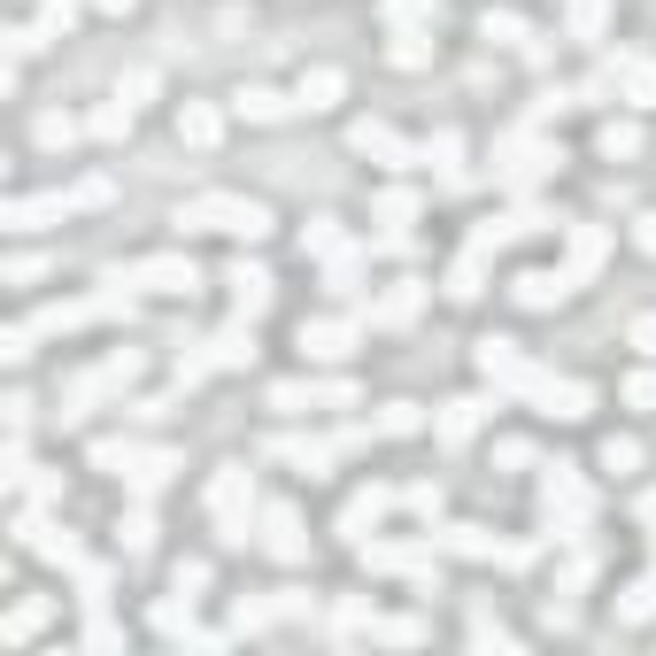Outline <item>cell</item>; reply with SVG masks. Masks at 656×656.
Listing matches in <instances>:
<instances>
[{
    "mask_svg": "<svg viewBox=\"0 0 656 656\" xmlns=\"http://www.w3.org/2000/svg\"><path fill=\"white\" fill-rule=\"evenodd\" d=\"M480 371H487L494 386H509V394H525V402H541L548 417H587V386L579 379H548V371H533L509 340H480Z\"/></svg>",
    "mask_w": 656,
    "mask_h": 656,
    "instance_id": "6da1fadb",
    "label": "cell"
},
{
    "mask_svg": "<svg viewBox=\"0 0 656 656\" xmlns=\"http://www.w3.org/2000/svg\"><path fill=\"white\" fill-rule=\"evenodd\" d=\"M525 232H548V224H541V209H517V216L480 224V232L464 240L456 271H448V294H456V302H472V294H480V271H487V255H502V248H509V240H525Z\"/></svg>",
    "mask_w": 656,
    "mask_h": 656,
    "instance_id": "7a4b0ae2",
    "label": "cell"
},
{
    "mask_svg": "<svg viewBox=\"0 0 656 656\" xmlns=\"http://www.w3.org/2000/svg\"><path fill=\"white\" fill-rule=\"evenodd\" d=\"M178 224H185V232H240V240H263V232H271V216H263L255 201H240V193H201V201L178 209Z\"/></svg>",
    "mask_w": 656,
    "mask_h": 656,
    "instance_id": "3957f363",
    "label": "cell"
},
{
    "mask_svg": "<svg viewBox=\"0 0 656 656\" xmlns=\"http://www.w3.org/2000/svg\"><path fill=\"white\" fill-rule=\"evenodd\" d=\"M209 509H216L224 541H248V525H240V509H248V472H240V464H224V472H216V487H209Z\"/></svg>",
    "mask_w": 656,
    "mask_h": 656,
    "instance_id": "277c9868",
    "label": "cell"
},
{
    "mask_svg": "<svg viewBox=\"0 0 656 656\" xmlns=\"http://www.w3.org/2000/svg\"><path fill=\"white\" fill-rule=\"evenodd\" d=\"M610 85H618L634 109H656V62L649 54H610Z\"/></svg>",
    "mask_w": 656,
    "mask_h": 656,
    "instance_id": "5b68a950",
    "label": "cell"
},
{
    "mask_svg": "<svg viewBox=\"0 0 656 656\" xmlns=\"http://www.w3.org/2000/svg\"><path fill=\"white\" fill-rule=\"evenodd\" d=\"M224 286H232V310H240V317H263V310H271V271L232 263V279H224Z\"/></svg>",
    "mask_w": 656,
    "mask_h": 656,
    "instance_id": "8992f818",
    "label": "cell"
},
{
    "mask_svg": "<svg viewBox=\"0 0 656 656\" xmlns=\"http://www.w3.org/2000/svg\"><path fill=\"white\" fill-rule=\"evenodd\" d=\"M448 548H464V556H494V564H525V556H533V548L494 541V533H480V525H456V533H448Z\"/></svg>",
    "mask_w": 656,
    "mask_h": 656,
    "instance_id": "52a82bcc",
    "label": "cell"
},
{
    "mask_svg": "<svg viewBox=\"0 0 656 656\" xmlns=\"http://www.w3.org/2000/svg\"><path fill=\"white\" fill-rule=\"evenodd\" d=\"M603 248H610V232H603V224H579V232H572V263H564V279L579 286V279L603 263Z\"/></svg>",
    "mask_w": 656,
    "mask_h": 656,
    "instance_id": "ba28073f",
    "label": "cell"
},
{
    "mask_svg": "<svg viewBox=\"0 0 656 656\" xmlns=\"http://www.w3.org/2000/svg\"><path fill=\"white\" fill-rule=\"evenodd\" d=\"M132 279H140V286H155V294H193V263H178V255H163V263H140Z\"/></svg>",
    "mask_w": 656,
    "mask_h": 656,
    "instance_id": "9c48e42d",
    "label": "cell"
},
{
    "mask_svg": "<svg viewBox=\"0 0 656 656\" xmlns=\"http://www.w3.org/2000/svg\"><path fill=\"white\" fill-rule=\"evenodd\" d=\"M564 294H572L564 271H525V279H517V302H525V310H548V302H564Z\"/></svg>",
    "mask_w": 656,
    "mask_h": 656,
    "instance_id": "30bf717a",
    "label": "cell"
},
{
    "mask_svg": "<svg viewBox=\"0 0 656 656\" xmlns=\"http://www.w3.org/2000/svg\"><path fill=\"white\" fill-rule=\"evenodd\" d=\"M556 509H564V517H572V525H579V517H587V487H579V480H572V472H564V464H556V472H548V517H556Z\"/></svg>",
    "mask_w": 656,
    "mask_h": 656,
    "instance_id": "8fae6325",
    "label": "cell"
},
{
    "mask_svg": "<svg viewBox=\"0 0 656 656\" xmlns=\"http://www.w3.org/2000/svg\"><path fill=\"white\" fill-rule=\"evenodd\" d=\"M347 340H355V325H302V355L332 363V355H347Z\"/></svg>",
    "mask_w": 656,
    "mask_h": 656,
    "instance_id": "7c38bea8",
    "label": "cell"
},
{
    "mask_svg": "<svg viewBox=\"0 0 656 656\" xmlns=\"http://www.w3.org/2000/svg\"><path fill=\"white\" fill-rule=\"evenodd\" d=\"M271 402H279V410H302V417H310L317 402H355V394H347V386H279Z\"/></svg>",
    "mask_w": 656,
    "mask_h": 656,
    "instance_id": "4fadbf2b",
    "label": "cell"
},
{
    "mask_svg": "<svg viewBox=\"0 0 656 656\" xmlns=\"http://www.w3.org/2000/svg\"><path fill=\"white\" fill-rule=\"evenodd\" d=\"M178 132H185L193 148H216V132H224V117H216V109H201V101H185V117H178Z\"/></svg>",
    "mask_w": 656,
    "mask_h": 656,
    "instance_id": "5bb4252c",
    "label": "cell"
},
{
    "mask_svg": "<svg viewBox=\"0 0 656 656\" xmlns=\"http://www.w3.org/2000/svg\"><path fill=\"white\" fill-rule=\"evenodd\" d=\"M355 148H363V155H386V163H417V155L386 132V124H355Z\"/></svg>",
    "mask_w": 656,
    "mask_h": 656,
    "instance_id": "9a60e30c",
    "label": "cell"
},
{
    "mask_svg": "<svg viewBox=\"0 0 656 656\" xmlns=\"http://www.w3.org/2000/svg\"><path fill=\"white\" fill-rule=\"evenodd\" d=\"M340 93H347V78H340V70H310V78H302V109H332Z\"/></svg>",
    "mask_w": 656,
    "mask_h": 656,
    "instance_id": "2e32d148",
    "label": "cell"
},
{
    "mask_svg": "<svg viewBox=\"0 0 656 656\" xmlns=\"http://www.w3.org/2000/svg\"><path fill=\"white\" fill-rule=\"evenodd\" d=\"M618 618H626V626H634V618H656V572H642V579L618 595Z\"/></svg>",
    "mask_w": 656,
    "mask_h": 656,
    "instance_id": "e0dca14e",
    "label": "cell"
},
{
    "mask_svg": "<svg viewBox=\"0 0 656 656\" xmlns=\"http://www.w3.org/2000/svg\"><path fill=\"white\" fill-rule=\"evenodd\" d=\"M240 117L271 124V117H286V93H271V85H248V93H240Z\"/></svg>",
    "mask_w": 656,
    "mask_h": 656,
    "instance_id": "ac0fdd59",
    "label": "cell"
},
{
    "mask_svg": "<svg viewBox=\"0 0 656 656\" xmlns=\"http://www.w3.org/2000/svg\"><path fill=\"white\" fill-rule=\"evenodd\" d=\"M302 548H310V541H302V525H294V509H279V517H271V556H286V564H294Z\"/></svg>",
    "mask_w": 656,
    "mask_h": 656,
    "instance_id": "d6986e66",
    "label": "cell"
},
{
    "mask_svg": "<svg viewBox=\"0 0 656 656\" xmlns=\"http://www.w3.org/2000/svg\"><path fill=\"white\" fill-rule=\"evenodd\" d=\"M417 302H425V286H417V279H402V286H394V294L379 302V317H386V325H402V317H410Z\"/></svg>",
    "mask_w": 656,
    "mask_h": 656,
    "instance_id": "ffe728a7",
    "label": "cell"
},
{
    "mask_svg": "<svg viewBox=\"0 0 656 656\" xmlns=\"http://www.w3.org/2000/svg\"><path fill=\"white\" fill-rule=\"evenodd\" d=\"M480 425V402H448V417H441V441H464Z\"/></svg>",
    "mask_w": 656,
    "mask_h": 656,
    "instance_id": "44dd1931",
    "label": "cell"
},
{
    "mask_svg": "<svg viewBox=\"0 0 656 656\" xmlns=\"http://www.w3.org/2000/svg\"><path fill=\"white\" fill-rule=\"evenodd\" d=\"M634 148H642V132H634V124H603V155H610V163H618V155H634Z\"/></svg>",
    "mask_w": 656,
    "mask_h": 656,
    "instance_id": "7402d4cb",
    "label": "cell"
},
{
    "mask_svg": "<svg viewBox=\"0 0 656 656\" xmlns=\"http://www.w3.org/2000/svg\"><path fill=\"white\" fill-rule=\"evenodd\" d=\"M379 509H386V494H363V502H347V517H340V525H347V533H363V525H379Z\"/></svg>",
    "mask_w": 656,
    "mask_h": 656,
    "instance_id": "603a6c76",
    "label": "cell"
},
{
    "mask_svg": "<svg viewBox=\"0 0 656 656\" xmlns=\"http://www.w3.org/2000/svg\"><path fill=\"white\" fill-rule=\"evenodd\" d=\"M634 464H642L634 441H603V472H634Z\"/></svg>",
    "mask_w": 656,
    "mask_h": 656,
    "instance_id": "cb8c5ba5",
    "label": "cell"
},
{
    "mask_svg": "<svg viewBox=\"0 0 656 656\" xmlns=\"http://www.w3.org/2000/svg\"><path fill=\"white\" fill-rule=\"evenodd\" d=\"M626 402H634V410H656V371H634V379H626Z\"/></svg>",
    "mask_w": 656,
    "mask_h": 656,
    "instance_id": "d4e9b609",
    "label": "cell"
},
{
    "mask_svg": "<svg viewBox=\"0 0 656 656\" xmlns=\"http://www.w3.org/2000/svg\"><path fill=\"white\" fill-rule=\"evenodd\" d=\"M417 425H425V417H417V410H410V402H394V410H386V417H379V433H417Z\"/></svg>",
    "mask_w": 656,
    "mask_h": 656,
    "instance_id": "484cf974",
    "label": "cell"
},
{
    "mask_svg": "<svg viewBox=\"0 0 656 656\" xmlns=\"http://www.w3.org/2000/svg\"><path fill=\"white\" fill-rule=\"evenodd\" d=\"M201 587H209V564H178V595H185V603H193V595H201Z\"/></svg>",
    "mask_w": 656,
    "mask_h": 656,
    "instance_id": "4316f807",
    "label": "cell"
},
{
    "mask_svg": "<svg viewBox=\"0 0 656 656\" xmlns=\"http://www.w3.org/2000/svg\"><path fill=\"white\" fill-rule=\"evenodd\" d=\"M634 347H642V355H656V317H634Z\"/></svg>",
    "mask_w": 656,
    "mask_h": 656,
    "instance_id": "83f0119b",
    "label": "cell"
},
{
    "mask_svg": "<svg viewBox=\"0 0 656 656\" xmlns=\"http://www.w3.org/2000/svg\"><path fill=\"white\" fill-rule=\"evenodd\" d=\"M634 240H642V248L656 255V216H642V224H634Z\"/></svg>",
    "mask_w": 656,
    "mask_h": 656,
    "instance_id": "f1b7e54d",
    "label": "cell"
},
{
    "mask_svg": "<svg viewBox=\"0 0 656 656\" xmlns=\"http://www.w3.org/2000/svg\"><path fill=\"white\" fill-rule=\"evenodd\" d=\"M101 8H132V0H101Z\"/></svg>",
    "mask_w": 656,
    "mask_h": 656,
    "instance_id": "f546056e",
    "label": "cell"
}]
</instances>
